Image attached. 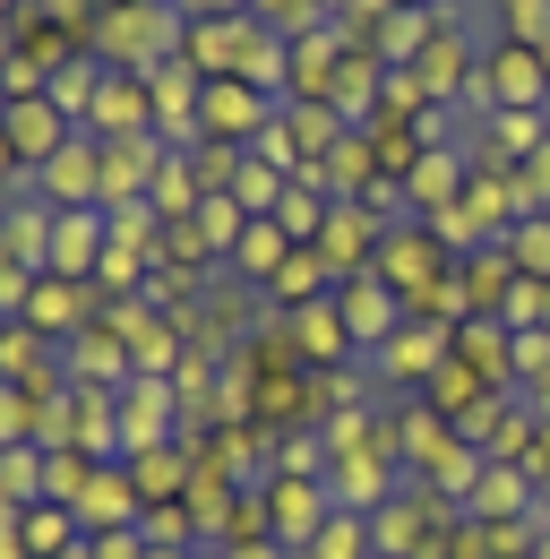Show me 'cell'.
Returning <instances> with one entry per match:
<instances>
[{"label":"cell","mask_w":550,"mask_h":559,"mask_svg":"<svg viewBox=\"0 0 550 559\" xmlns=\"http://www.w3.org/2000/svg\"><path fill=\"white\" fill-rule=\"evenodd\" d=\"M327 516H336V490L319 483V474H275V483L259 490V534L284 543L292 559L310 551V534H319Z\"/></svg>","instance_id":"cell-3"},{"label":"cell","mask_w":550,"mask_h":559,"mask_svg":"<svg viewBox=\"0 0 550 559\" xmlns=\"http://www.w3.org/2000/svg\"><path fill=\"white\" fill-rule=\"evenodd\" d=\"M146 543H199V516H190V499H172V508H146Z\"/></svg>","instance_id":"cell-28"},{"label":"cell","mask_w":550,"mask_h":559,"mask_svg":"<svg viewBox=\"0 0 550 559\" xmlns=\"http://www.w3.org/2000/svg\"><path fill=\"white\" fill-rule=\"evenodd\" d=\"M77 534H121V525H146V499H138V474L112 456V465H95L86 490H77Z\"/></svg>","instance_id":"cell-9"},{"label":"cell","mask_w":550,"mask_h":559,"mask_svg":"<svg viewBox=\"0 0 550 559\" xmlns=\"http://www.w3.org/2000/svg\"><path fill=\"white\" fill-rule=\"evenodd\" d=\"M146 95H155V139L164 146H199V95H206V78L190 70V61H164V70H146Z\"/></svg>","instance_id":"cell-12"},{"label":"cell","mask_w":550,"mask_h":559,"mask_svg":"<svg viewBox=\"0 0 550 559\" xmlns=\"http://www.w3.org/2000/svg\"><path fill=\"white\" fill-rule=\"evenodd\" d=\"M0 130H9V146H17V164L35 173V164H52L77 130H69V112L52 104V95H17V104H0Z\"/></svg>","instance_id":"cell-15"},{"label":"cell","mask_w":550,"mask_h":559,"mask_svg":"<svg viewBox=\"0 0 550 559\" xmlns=\"http://www.w3.org/2000/svg\"><path fill=\"white\" fill-rule=\"evenodd\" d=\"M104 319V293L95 284H69V276H35V293H26V328L35 336H52V345H69V336H86Z\"/></svg>","instance_id":"cell-8"},{"label":"cell","mask_w":550,"mask_h":559,"mask_svg":"<svg viewBox=\"0 0 550 559\" xmlns=\"http://www.w3.org/2000/svg\"><path fill=\"white\" fill-rule=\"evenodd\" d=\"M327 190L319 181H284V199H275V224L292 233V250H319V233H327Z\"/></svg>","instance_id":"cell-21"},{"label":"cell","mask_w":550,"mask_h":559,"mask_svg":"<svg viewBox=\"0 0 550 559\" xmlns=\"http://www.w3.org/2000/svg\"><path fill=\"white\" fill-rule=\"evenodd\" d=\"M17 543H26V559H69L86 534H77V516H69V508L35 499V508H17Z\"/></svg>","instance_id":"cell-20"},{"label":"cell","mask_w":550,"mask_h":559,"mask_svg":"<svg viewBox=\"0 0 550 559\" xmlns=\"http://www.w3.org/2000/svg\"><path fill=\"white\" fill-rule=\"evenodd\" d=\"M146 559H199V543H146Z\"/></svg>","instance_id":"cell-31"},{"label":"cell","mask_w":550,"mask_h":559,"mask_svg":"<svg viewBox=\"0 0 550 559\" xmlns=\"http://www.w3.org/2000/svg\"><path fill=\"white\" fill-rule=\"evenodd\" d=\"M379 233H387V215L370 207V199H336L327 207V233H319V259H327V276H370V259H379Z\"/></svg>","instance_id":"cell-7"},{"label":"cell","mask_w":550,"mask_h":559,"mask_svg":"<svg viewBox=\"0 0 550 559\" xmlns=\"http://www.w3.org/2000/svg\"><path fill=\"white\" fill-rule=\"evenodd\" d=\"M421 534H430L421 483H412V490H396L387 508H370V543H379V559H421Z\"/></svg>","instance_id":"cell-19"},{"label":"cell","mask_w":550,"mask_h":559,"mask_svg":"<svg viewBox=\"0 0 550 559\" xmlns=\"http://www.w3.org/2000/svg\"><path fill=\"white\" fill-rule=\"evenodd\" d=\"M86 139H155V95H146V78L138 70H104V95H95V112H86Z\"/></svg>","instance_id":"cell-13"},{"label":"cell","mask_w":550,"mask_h":559,"mask_svg":"<svg viewBox=\"0 0 550 559\" xmlns=\"http://www.w3.org/2000/svg\"><path fill=\"white\" fill-rule=\"evenodd\" d=\"M112 421H121V465H138L146 448H172L181 439V388L172 379H130L112 396Z\"/></svg>","instance_id":"cell-4"},{"label":"cell","mask_w":550,"mask_h":559,"mask_svg":"<svg viewBox=\"0 0 550 559\" xmlns=\"http://www.w3.org/2000/svg\"><path fill=\"white\" fill-rule=\"evenodd\" d=\"M164 139H112L104 146V207H121V199H146L155 190V173H164Z\"/></svg>","instance_id":"cell-18"},{"label":"cell","mask_w":550,"mask_h":559,"mask_svg":"<svg viewBox=\"0 0 550 559\" xmlns=\"http://www.w3.org/2000/svg\"><path fill=\"white\" fill-rule=\"evenodd\" d=\"M95 559H146V525H121V534H86Z\"/></svg>","instance_id":"cell-30"},{"label":"cell","mask_w":550,"mask_h":559,"mask_svg":"<svg viewBox=\"0 0 550 559\" xmlns=\"http://www.w3.org/2000/svg\"><path fill=\"white\" fill-rule=\"evenodd\" d=\"M336 319H344V336H352V353H379V345H387V336L412 319V310H405V301H396L379 276H344V284H336Z\"/></svg>","instance_id":"cell-10"},{"label":"cell","mask_w":550,"mask_h":559,"mask_svg":"<svg viewBox=\"0 0 550 559\" xmlns=\"http://www.w3.org/2000/svg\"><path fill=\"white\" fill-rule=\"evenodd\" d=\"M44 499V448H9L0 456V508H35Z\"/></svg>","instance_id":"cell-27"},{"label":"cell","mask_w":550,"mask_h":559,"mask_svg":"<svg viewBox=\"0 0 550 559\" xmlns=\"http://www.w3.org/2000/svg\"><path fill=\"white\" fill-rule=\"evenodd\" d=\"M0 336H9V319H0Z\"/></svg>","instance_id":"cell-33"},{"label":"cell","mask_w":550,"mask_h":559,"mask_svg":"<svg viewBox=\"0 0 550 559\" xmlns=\"http://www.w3.org/2000/svg\"><path fill=\"white\" fill-rule=\"evenodd\" d=\"M224 190H232V199H241L250 215H275V199H284V173H275L267 155H250V146H241V155H232V181H224Z\"/></svg>","instance_id":"cell-24"},{"label":"cell","mask_w":550,"mask_h":559,"mask_svg":"<svg viewBox=\"0 0 550 559\" xmlns=\"http://www.w3.org/2000/svg\"><path fill=\"white\" fill-rule=\"evenodd\" d=\"M26 293H35V267L0 259V319H26Z\"/></svg>","instance_id":"cell-29"},{"label":"cell","mask_w":550,"mask_h":559,"mask_svg":"<svg viewBox=\"0 0 550 559\" xmlns=\"http://www.w3.org/2000/svg\"><path fill=\"white\" fill-rule=\"evenodd\" d=\"M199 559H224V543H199Z\"/></svg>","instance_id":"cell-32"},{"label":"cell","mask_w":550,"mask_h":559,"mask_svg":"<svg viewBox=\"0 0 550 559\" xmlns=\"http://www.w3.org/2000/svg\"><path fill=\"white\" fill-rule=\"evenodd\" d=\"M284 267H292V233H284L275 215H250V233H241V250L224 259V276H232V284H250V293L267 301Z\"/></svg>","instance_id":"cell-17"},{"label":"cell","mask_w":550,"mask_h":559,"mask_svg":"<svg viewBox=\"0 0 550 559\" xmlns=\"http://www.w3.org/2000/svg\"><path fill=\"white\" fill-rule=\"evenodd\" d=\"M35 439H44V396L0 379V456H9V448H35Z\"/></svg>","instance_id":"cell-25"},{"label":"cell","mask_w":550,"mask_h":559,"mask_svg":"<svg viewBox=\"0 0 550 559\" xmlns=\"http://www.w3.org/2000/svg\"><path fill=\"white\" fill-rule=\"evenodd\" d=\"M104 250H112V215H104V207H61V224H52V267H44V276L95 284Z\"/></svg>","instance_id":"cell-14"},{"label":"cell","mask_w":550,"mask_h":559,"mask_svg":"<svg viewBox=\"0 0 550 559\" xmlns=\"http://www.w3.org/2000/svg\"><path fill=\"white\" fill-rule=\"evenodd\" d=\"M44 95L69 112V130H86V112H95V95H104V61H95V52H77V61H69V70L44 86Z\"/></svg>","instance_id":"cell-22"},{"label":"cell","mask_w":550,"mask_h":559,"mask_svg":"<svg viewBox=\"0 0 550 559\" xmlns=\"http://www.w3.org/2000/svg\"><path fill=\"white\" fill-rule=\"evenodd\" d=\"M181 35H190V9L181 0H104V17L86 26V52L104 70H164L181 61Z\"/></svg>","instance_id":"cell-1"},{"label":"cell","mask_w":550,"mask_h":559,"mask_svg":"<svg viewBox=\"0 0 550 559\" xmlns=\"http://www.w3.org/2000/svg\"><path fill=\"white\" fill-rule=\"evenodd\" d=\"M26 190L44 199V207H104V139H77L52 155V164H35L26 173Z\"/></svg>","instance_id":"cell-5"},{"label":"cell","mask_w":550,"mask_h":559,"mask_svg":"<svg viewBox=\"0 0 550 559\" xmlns=\"http://www.w3.org/2000/svg\"><path fill=\"white\" fill-rule=\"evenodd\" d=\"M447 361H456V328H447V319H405L379 353H361V370H370L387 396H396V388H430Z\"/></svg>","instance_id":"cell-2"},{"label":"cell","mask_w":550,"mask_h":559,"mask_svg":"<svg viewBox=\"0 0 550 559\" xmlns=\"http://www.w3.org/2000/svg\"><path fill=\"white\" fill-rule=\"evenodd\" d=\"M301 559H379V543H370V516L336 508V516L310 534V551H301Z\"/></svg>","instance_id":"cell-23"},{"label":"cell","mask_w":550,"mask_h":559,"mask_svg":"<svg viewBox=\"0 0 550 559\" xmlns=\"http://www.w3.org/2000/svg\"><path fill=\"white\" fill-rule=\"evenodd\" d=\"M61 379H69V388H95V396H121V388L138 379L121 328H112V319H95L86 336H69V345H61Z\"/></svg>","instance_id":"cell-6"},{"label":"cell","mask_w":550,"mask_h":559,"mask_svg":"<svg viewBox=\"0 0 550 559\" xmlns=\"http://www.w3.org/2000/svg\"><path fill=\"white\" fill-rule=\"evenodd\" d=\"M86 474H95V456H86V448H44V499H52V508H77Z\"/></svg>","instance_id":"cell-26"},{"label":"cell","mask_w":550,"mask_h":559,"mask_svg":"<svg viewBox=\"0 0 550 559\" xmlns=\"http://www.w3.org/2000/svg\"><path fill=\"white\" fill-rule=\"evenodd\" d=\"M52 224H61V207H44L35 190H9L0 199V259H17V267H52Z\"/></svg>","instance_id":"cell-16"},{"label":"cell","mask_w":550,"mask_h":559,"mask_svg":"<svg viewBox=\"0 0 550 559\" xmlns=\"http://www.w3.org/2000/svg\"><path fill=\"white\" fill-rule=\"evenodd\" d=\"M250 44H259V17H250V9H241V17H190V35H181V61H190L199 78H241Z\"/></svg>","instance_id":"cell-11"}]
</instances>
